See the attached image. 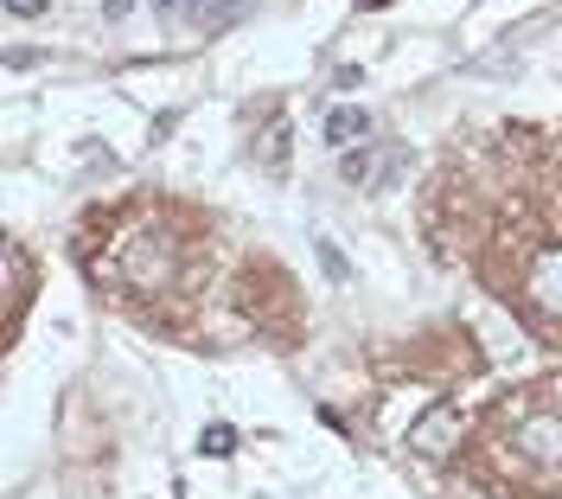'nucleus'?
Instances as JSON below:
<instances>
[{"mask_svg": "<svg viewBox=\"0 0 562 499\" xmlns=\"http://www.w3.org/2000/svg\"><path fill=\"white\" fill-rule=\"evenodd\" d=\"M492 455L525 487H557L562 480V391L557 385H537V391L512 397L492 417Z\"/></svg>", "mask_w": 562, "mask_h": 499, "instance_id": "nucleus-1", "label": "nucleus"}, {"mask_svg": "<svg viewBox=\"0 0 562 499\" xmlns=\"http://www.w3.org/2000/svg\"><path fill=\"white\" fill-rule=\"evenodd\" d=\"M179 263H186V244L167 224H135L109 250V276L122 288H140V295H167L179 282Z\"/></svg>", "mask_w": 562, "mask_h": 499, "instance_id": "nucleus-2", "label": "nucleus"}, {"mask_svg": "<svg viewBox=\"0 0 562 499\" xmlns=\"http://www.w3.org/2000/svg\"><path fill=\"white\" fill-rule=\"evenodd\" d=\"M518 301L543 326H562V237L525 244V256H518Z\"/></svg>", "mask_w": 562, "mask_h": 499, "instance_id": "nucleus-3", "label": "nucleus"}, {"mask_svg": "<svg viewBox=\"0 0 562 499\" xmlns=\"http://www.w3.org/2000/svg\"><path fill=\"white\" fill-rule=\"evenodd\" d=\"M154 7L173 13V20H192L199 33H217V26H231L244 13V0H154Z\"/></svg>", "mask_w": 562, "mask_h": 499, "instance_id": "nucleus-4", "label": "nucleus"}, {"mask_svg": "<svg viewBox=\"0 0 562 499\" xmlns=\"http://www.w3.org/2000/svg\"><path fill=\"white\" fill-rule=\"evenodd\" d=\"M448 435H460V417L441 403V410H428V417L416 423V435H409V442H416L422 455H448Z\"/></svg>", "mask_w": 562, "mask_h": 499, "instance_id": "nucleus-5", "label": "nucleus"}, {"mask_svg": "<svg viewBox=\"0 0 562 499\" xmlns=\"http://www.w3.org/2000/svg\"><path fill=\"white\" fill-rule=\"evenodd\" d=\"M364 135H371V115L364 109H333L326 115V142L333 147H351V142H364Z\"/></svg>", "mask_w": 562, "mask_h": 499, "instance_id": "nucleus-6", "label": "nucleus"}, {"mask_svg": "<svg viewBox=\"0 0 562 499\" xmlns=\"http://www.w3.org/2000/svg\"><path fill=\"white\" fill-rule=\"evenodd\" d=\"M231 448H237V435H231L224 423H217V429H205V455H231Z\"/></svg>", "mask_w": 562, "mask_h": 499, "instance_id": "nucleus-7", "label": "nucleus"}, {"mask_svg": "<svg viewBox=\"0 0 562 499\" xmlns=\"http://www.w3.org/2000/svg\"><path fill=\"white\" fill-rule=\"evenodd\" d=\"M7 13H45V0H7Z\"/></svg>", "mask_w": 562, "mask_h": 499, "instance_id": "nucleus-8", "label": "nucleus"}]
</instances>
